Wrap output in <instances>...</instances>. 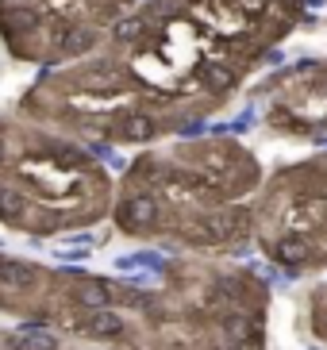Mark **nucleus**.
I'll list each match as a JSON object with an SVG mask.
<instances>
[{"label":"nucleus","mask_w":327,"mask_h":350,"mask_svg":"<svg viewBox=\"0 0 327 350\" xmlns=\"http://www.w3.org/2000/svg\"><path fill=\"white\" fill-rule=\"evenodd\" d=\"M254 235L281 269L327 266V154L285 165L258 189Z\"/></svg>","instance_id":"5"},{"label":"nucleus","mask_w":327,"mask_h":350,"mask_svg":"<svg viewBox=\"0 0 327 350\" xmlns=\"http://www.w3.org/2000/svg\"><path fill=\"white\" fill-rule=\"evenodd\" d=\"M250 104L262 108V120L274 135L327 143V54L281 62L250 89Z\"/></svg>","instance_id":"6"},{"label":"nucleus","mask_w":327,"mask_h":350,"mask_svg":"<svg viewBox=\"0 0 327 350\" xmlns=\"http://www.w3.org/2000/svg\"><path fill=\"white\" fill-rule=\"evenodd\" d=\"M312 331H316V339L327 342V288H319L312 297Z\"/></svg>","instance_id":"7"},{"label":"nucleus","mask_w":327,"mask_h":350,"mask_svg":"<svg viewBox=\"0 0 327 350\" xmlns=\"http://www.w3.org/2000/svg\"><path fill=\"white\" fill-rule=\"evenodd\" d=\"M304 12V0H139L101 51L39 70L16 112L101 146L200 135Z\"/></svg>","instance_id":"1"},{"label":"nucleus","mask_w":327,"mask_h":350,"mask_svg":"<svg viewBox=\"0 0 327 350\" xmlns=\"http://www.w3.org/2000/svg\"><path fill=\"white\" fill-rule=\"evenodd\" d=\"M58 258H70V262H85L89 250H58Z\"/></svg>","instance_id":"8"},{"label":"nucleus","mask_w":327,"mask_h":350,"mask_svg":"<svg viewBox=\"0 0 327 350\" xmlns=\"http://www.w3.org/2000/svg\"><path fill=\"white\" fill-rule=\"evenodd\" d=\"M112 208V181L89 146L66 131L0 116V224L31 235L89 227Z\"/></svg>","instance_id":"3"},{"label":"nucleus","mask_w":327,"mask_h":350,"mask_svg":"<svg viewBox=\"0 0 327 350\" xmlns=\"http://www.w3.org/2000/svg\"><path fill=\"white\" fill-rule=\"evenodd\" d=\"M258 158L231 135H177L127 165L112 200L123 235L193 250H239L254 235Z\"/></svg>","instance_id":"2"},{"label":"nucleus","mask_w":327,"mask_h":350,"mask_svg":"<svg viewBox=\"0 0 327 350\" xmlns=\"http://www.w3.org/2000/svg\"><path fill=\"white\" fill-rule=\"evenodd\" d=\"M139 0H0V46L20 66H54L101 51Z\"/></svg>","instance_id":"4"}]
</instances>
